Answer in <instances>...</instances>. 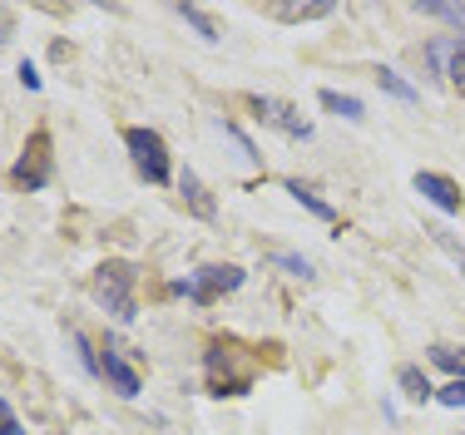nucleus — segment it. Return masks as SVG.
Wrapping results in <instances>:
<instances>
[{"mask_svg":"<svg viewBox=\"0 0 465 435\" xmlns=\"http://www.w3.org/2000/svg\"><path fill=\"white\" fill-rule=\"evenodd\" d=\"M322 109H331V114H341V119H351V124H357V119H367V109H361V99L357 94H337V89H322Z\"/></svg>","mask_w":465,"mask_h":435,"instance_id":"nucleus-12","label":"nucleus"},{"mask_svg":"<svg viewBox=\"0 0 465 435\" xmlns=\"http://www.w3.org/2000/svg\"><path fill=\"white\" fill-rule=\"evenodd\" d=\"M0 40H10V20H5V10H0Z\"/></svg>","mask_w":465,"mask_h":435,"instance_id":"nucleus-23","label":"nucleus"},{"mask_svg":"<svg viewBox=\"0 0 465 435\" xmlns=\"http://www.w3.org/2000/svg\"><path fill=\"white\" fill-rule=\"evenodd\" d=\"M179 15H183V20H188V25H193L203 40H218V25H213V20H208L198 5H179Z\"/></svg>","mask_w":465,"mask_h":435,"instance_id":"nucleus-16","label":"nucleus"},{"mask_svg":"<svg viewBox=\"0 0 465 435\" xmlns=\"http://www.w3.org/2000/svg\"><path fill=\"white\" fill-rule=\"evenodd\" d=\"M436 400H440V406H450V410H460V406H465V376H456V381L440 386Z\"/></svg>","mask_w":465,"mask_h":435,"instance_id":"nucleus-18","label":"nucleus"},{"mask_svg":"<svg viewBox=\"0 0 465 435\" xmlns=\"http://www.w3.org/2000/svg\"><path fill=\"white\" fill-rule=\"evenodd\" d=\"M0 435H25V426L15 420V410L5 406V396H0Z\"/></svg>","mask_w":465,"mask_h":435,"instance_id":"nucleus-21","label":"nucleus"},{"mask_svg":"<svg viewBox=\"0 0 465 435\" xmlns=\"http://www.w3.org/2000/svg\"><path fill=\"white\" fill-rule=\"evenodd\" d=\"M20 84H25V89H40V70H35L30 60H20Z\"/></svg>","mask_w":465,"mask_h":435,"instance_id":"nucleus-22","label":"nucleus"},{"mask_svg":"<svg viewBox=\"0 0 465 435\" xmlns=\"http://www.w3.org/2000/svg\"><path fill=\"white\" fill-rule=\"evenodd\" d=\"M446 74H450V84L465 94V40H456V54H450V70Z\"/></svg>","mask_w":465,"mask_h":435,"instance_id":"nucleus-20","label":"nucleus"},{"mask_svg":"<svg viewBox=\"0 0 465 435\" xmlns=\"http://www.w3.org/2000/svg\"><path fill=\"white\" fill-rule=\"evenodd\" d=\"M99 376H104V381L114 386L119 396H129V400L139 396V371H134V366H129L114 347H104V356H99Z\"/></svg>","mask_w":465,"mask_h":435,"instance_id":"nucleus-8","label":"nucleus"},{"mask_svg":"<svg viewBox=\"0 0 465 435\" xmlns=\"http://www.w3.org/2000/svg\"><path fill=\"white\" fill-rule=\"evenodd\" d=\"M203 366H208V386H213V396H242L252 386V371H258V361H252L232 337H218L213 347H208Z\"/></svg>","mask_w":465,"mask_h":435,"instance_id":"nucleus-1","label":"nucleus"},{"mask_svg":"<svg viewBox=\"0 0 465 435\" xmlns=\"http://www.w3.org/2000/svg\"><path fill=\"white\" fill-rule=\"evenodd\" d=\"M376 84H381L391 99H401V104H416V84H406L396 70H376Z\"/></svg>","mask_w":465,"mask_h":435,"instance_id":"nucleus-15","label":"nucleus"},{"mask_svg":"<svg viewBox=\"0 0 465 435\" xmlns=\"http://www.w3.org/2000/svg\"><path fill=\"white\" fill-rule=\"evenodd\" d=\"M272 15L287 20V25H302V20H327L331 5L327 0H302V5H272Z\"/></svg>","mask_w":465,"mask_h":435,"instance_id":"nucleus-11","label":"nucleus"},{"mask_svg":"<svg viewBox=\"0 0 465 435\" xmlns=\"http://www.w3.org/2000/svg\"><path fill=\"white\" fill-rule=\"evenodd\" d=\"M248 109L258 119H268L272 129H282L287 139H312V124H307L302 114H297L292 104H282V99H272V94H248Z\"/></svg>","mask_w":465,"mask_h":435,"instance_id":"nucleus-6","label":"nucleus"},{"mask_svg":"<svg viewBox=\"0 0 465 435\" xmlns=\"http://www.w3.org/2000/svg\"><path fill=\"white\" fill-rule=\"evenodd\" d=\"M134 287H139V267L134 262H124V258H114V262H99L94 267V297L104 302V311H114L119 321H134Z\"/></svg>","mask_w":465,"mask_h":435,"instance_id":"nucleus-2","label":"nucleus"},{"mask_svg":"<svg viewBox=\"0 0 465 435\" xmlns=\"http://www.w3.org/2000/svg\"><path fill=\"white\" fill-rule=\"evenodd\" d=\"M282 188H287V193H292V198H297V203H302V208H307V213H317V218H322V222H337V208H331V203H327V198H322V193H317V188H312V183H302V178H287V183H282Z\"/></svg>","mask_w":465,"mask_h":435,"instance_id":"nucleus-10","label":"nucleus"},{"mask_svg":"<svg viewBox=\"0 0 465 435\" xmlns=\"http://www.w3.org/2000/svg\"><path fill=\"white\" fill-rule=\"evenodd\" d=\"M426 15H436V20H446V25H456L465 30V5H440V0H430V5H420Z\"/></svg>","mask_w":465,"mask_h":435,"instance_id":"nucleus-17","label":"nucleus"},{"mask_svg":"<svg viewBox=\"0 0 465 435\" xmlns=\"http://www.w3.org/2000/svg\"><path fill=\"white\" fill-rule=\"evenodd\" d=\"M50 173H54V153H50V133L45 129H35L25 139V153L15 159V169H10V178H15L25 193H40V188L50 183Z\"/></svg>","mask_w":465,"mask_h":435,"instance_id":"nucleus-5","label":"nucleus"},{"mask_svg":"<svg viewBox=\"0 0 465 435\" xmlns=\"http://www.w3.org/2000/svg\"><path fill=\"white\" fill-rule=\"evenodd\" d=\"M179 193H183V203H188V213H193V218H203V222L218 218V203H213V193L198 183V173H188V169L179 173Z\"/></svg>","mask_w":465,"mask_h":435,"instance_id":"nucleus-9","label":"nucleus"},{"mask_svg":"<svg viewBox=\"0 0 465 435\" xmlns=\"http://www.w3.org/2000/svg\"><path fill=\"white\" fill-rule=\"evenodd\" d=\"M396 386L406 391V400H430V396H436V391H430V381H426V371H420V366H401V371H396Z\"/></svg>","mask_w":465,"mask_h":435,"instance_id":"nucleus-13","label":"nucleus"},{"mask_svg":"<svg viewBox=\"0 0 465 435\" xmlns=\"http://www.w3.org/2000/svg\"><path fill=\"white\" fill-rule=\"evenodd\" d=\"M416 193H420V198H430V203H436L440 213H460V188L450 183L446 173L420 169V173H416Z\"/></svg>","mask_w":465,"mask_h":435,"instance_id":"nucleus-7","label":"nucleus"},{"mask_svg":"<svg viewBox=\"0 0 465 435\" xmlns=\"http://www.w3.org/2000/svg\"><path fill=\"white\" fill-rule=\"evenodd\" d=\"M124 149L134 153V169L149 178V183H169L173 163H169V143L153 129H124Z\"/></svg>","mask_w":465,"mask_h":435,"instance_id":"nucleus-4","label":"nucleus"},{"mask_svg":"<svg viewBox=\"0 0 465 435\" xmlns=\"http://www.w3.org/2000/svg\"><path fill=\"white\" fill-rule=\"evenodd\" d=\"M282 267V272H292V277H312V262L302 258V252H278V258H272Z\"/></svg>","mask_w":465,"mask_h":435,"instance_id":"nucleus-19","label":"nucleus"},{"mask_svg":"<svg viewBox=\"0 0 465 435\" xmlns=\"http://www.w3.org/2000/svg\"><path fill=\"white\" fill-rule=\"evenodd\" d=\"M232 287H242V267L223 262V267H198L193 277H179L173 292L188 297V302H198V307H208V302H218L223 292H232Z\"/></svg>","mask_w":465,"mask_h":435,"instance_id":"nucleus-3","label":"nucleus"},{"mask_svg":"<svg viewBox=\"0 0 465 435\" xmlns=\"http://www.w3.org/2000/svg\"><path fill=\"white\" fill-rule=\"evenodd\" d=\"M430 361H436L440 371H450V381H456V376H465V351L450 347V341H436V347H430Z\"/></svg>","mask_w":465,"mask_h":435,"instance_id":"nucleus-14","label":"nucleus"}]
</instances>
